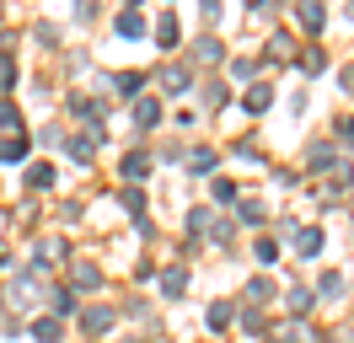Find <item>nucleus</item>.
<instances>
[{
  "instance_id": "obj_1",
  "label": "nucleus",
  "mask_w": 354,
  "mask_h": 343,
  "mask_svg": "<svg viewBox=\"0 0 354 343\" xmlns=\"http://www.w3.org/2000/svg\"><path fill=\"white\" fill-rule=\"evenodd\" d=\"M22 156H27L22 140H6V145H0V161H22Z\"/></svg>"
}]
</instances>
